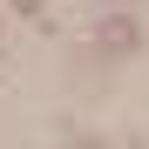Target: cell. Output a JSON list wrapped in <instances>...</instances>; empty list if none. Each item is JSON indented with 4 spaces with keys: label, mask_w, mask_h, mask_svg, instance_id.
I'll return each instance as SVG.
<instances>
[{
    "label": "cell",
    "mask_w": 149,
    "mask_h": 149,
    "mask_svg": "<svg viewBox=\"0 0 149 149\" xmlns=\"http://www.w3.org/2000/svg\"><path fill=\"white\" fill-rule=\"evenodd\" d=\"M14 7H20V14H34V7H41V0H14Z\"/></svg>",
    "instance_id": "cell-2"
},
{
    "label": "cell",
    "mask_w": 149,
    "mask_h": 149,
    "mask_svg": "<svg viewBox=\"0 0 149 149\" xmlns=\"http://www.w3.org/2000/svg\"><path fill=\"white\" fill-rule=\"evenodd\" d=\"M136 47H142V27L129 14H109L102 20V54H136Z\"/></svg>",
    "instance_id": "cell-1"
}]
</instances>
